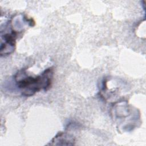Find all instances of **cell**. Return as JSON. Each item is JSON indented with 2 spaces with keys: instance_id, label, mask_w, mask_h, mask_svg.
Returning a JSON list of instances; mask_svg holds the SVG:
<instances>
[{
  "instance_id": "obj_1",
  "label": "cell",
  "mask_w": 146,
  "mask_h": 146,
  "mask_svg": "<svg viewBox=\"0 0 146 146\" xmlns=\"http://www.w3.org/2000/svg\"><path fill=\"white\" fill-rule=\"evenodd\" d=\"M53 68L45 70L40 75L35 77L29 76L24 70L19 71L15 76L17 86L25 96H31L42 90H47L52 84Z\"/></svg>"
},
{
  "instance_id": "obj_2",
  "label": "cell",
  "mask_w": 146,
  "mask_h": 146,
  "mask_svg": "<svg viewBox=\"0 0 146 146\" xmlns=\"http://www.w3.org/2000/svg\"><path fill=\"white\" fill-rule=\"evenodd\" d=\"M17 32L12 31L10 33H6L3 35H1L2 40L1 45V55H8L14 51L15 46V40Z\"/></svg>"
},
{
  "instance_id": "obj_3",
  "label": "cell",
  "mask_w": 146,
  "mask_h": 146,
  "mask_svg": "<svg viewBox=\"0 0 146 146\" xmlns=\"http://www.w3.org/2000/svg\"><path fill=\"white\" fill-rule=\"evenodd\" d=\"M75 139L67 133L59 132L51 140V145H73Z\"/></svg>"
}]
</instances>
